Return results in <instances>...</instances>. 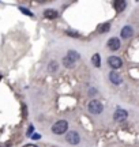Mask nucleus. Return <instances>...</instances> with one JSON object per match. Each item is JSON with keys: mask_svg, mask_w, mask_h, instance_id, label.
I'll return each mask as SVG.
<instances>
[{"mask_svg": "<svg viewBox=\"0 0 139 147\" xmlns=\"http://www.w3.org/2000/svg\"><path fill=\"white\" fill-rule=\"evenodd\" d=\"M19 10H21L22 12H23V14H26V15H29V16H33V14H32V12H30V11H27V8H25V7H21Z\"/></svg>", "mask_w": 139, "mask_h": 147, "instance_id": "15", "label": "nucleus"}, {"mask_svg": "<svg viewBox=\"0 0 139 147\" xmlns=\"http://www.w3.org/2000/svg\"><path fill=\"white\" fill-rule=\"evenodd\" d=\"M109 79H111V82H112L113 84H120L121 82H123L121 76H120L116 71H112V72L109 74Z\"/></svg>", "mask_w": 139, "mask_h": 147, "instance_id": "9", "label": "nucleus"}, {"mask_svg": "<svg viewBox=\"0 0 139 147\" xmlns=\"http://www.w3.org/2000/svg\"><path fill=\"white\" fill-rule=\"evenodd\" d=\"M121 37L123 38H130V37H132V34H134V30H132V27L131 26H124L123 29H121Z\"/></svg>", "mask_w": 139, "mask_h": 147, "instance_id": "10", "label": "nucleus"}, {"mask_svg": "<svg viewBox=\"0 0 139 147\" xmlns=\"http://www.w3.org/2000/svg\"><path fill=\"white\" fill-rule=\"evenodd\" d=\"M78 60H79V53L74 52V51H70L63 57V64H64L65 68H72Z\"/></svg>", "mask_w": 139, "mask_h": 147, "instance_id": "1", "label": "nucleus"}, {"mask_svg": "<svg viewBox=\"0 0 139 147\" xmlns=\"http://www.w3.org/2000/svg\"><path fill=\"white\" fill-rule=\"evenodd\" d=\"M91 63H93L94 67H100V65H101V57H100L98 53H96V55L91 57Z\"/></svg>", "mask_w": 139, "mask_h": 147, "instance_id": "13", "label": "nucleus"}, {"mask_svg": "<svg viewBox=\"0 0 139 147\" xmlns=\"http://www.w3.org/2000/svg\"><path fill=\"white\" fill-rule=\"evenodd\" d=\"M87 110L90 112L91 115H100L102 110H104V106L98 100H91L87 105Z\"/></svg>", "mask_w": 139, "mask_h": 147, "instance_id": "3", "label": "nucleus"}, {"mask_svg": "<svg viewBox=\"0 0 139 147\" xmlns=\"http://www.w3.org/2000/svg\"><path fill=\"white\" fill-rule=\"evenodd\" d=\"M120 45H121V44H120V40L116 38V37H113V38H111V40L108 41V48H109L111 51H113V52H115V51H119V49H120Z\"/></svg>", "mask_w": 139, "mask_h": 147, "instance_id": "7", "label": "nucleus"}, {"mask_svg": "<svg viewBox=\"0 0 139 147\" xmlns=\"http://www.w3.org/2000/svg\"><path fill=\"white\" fill-rule=\"evenodd\" d=\"M108 64H109V67H111V68L119 69V68H121L123 61H121V59L117 57V56H111V57L108 59Z\"/></svg>", "mask_w": 139, "mask_h": 147, "instance_id": "5", "label": "nucleus"}, {"mask_svg": "<svg viewBox=\"0 0 139 147\" xmlns=\"http://www.w3.org/2000/svg\"><path fill=\"white\" fill-rule=\"evenodd\" d=\"M57 68H59V64H57V61L52 60V61L49 63V65H48L49 72H55V71H57Z\"/></svg>", "mask_w": 139, "mask_h": 147, "instance_id": "14", "label": "nucleus"}, {"mask_svg": "<svg viewBox=\"0 0 139 147\" xmlns=\"http://www.w3.org/2000/svg\"><path fill=\"white\" fill-rule=\"evenodd\" d=\"M23 147H37L36 144H26V146H23Z\"/></svg>", "mask_w": 139, "mask_h": 147, "instance_id": "17", "label": "nucleus"}, {"mask_svg": "<svg viewBox=\"0 0 139 147\" xmlns=\"http://www.w3.org/2000/svg\"><path fill=\"white\" fill-rule=\"evenodd\" d=\"M109 29H111V23H109V22H105V23H101V25L97 26V32L104 34V33H107Z\"/></svg>", "mask_w": 139, "mask_h": 147, "instance_id": "12", "label": "nucleus"}, {"mask_svg": "<svg viewBox=\"0 0 139 147\" xmlns=\"http://www.w3.org/2000/svg\"><path fill=\"white\" fill-rule=\"evenodd\" d=\"M67 129H68V123L65 120H59L52 125V132L56 135H63L64 132H67Z\"/></svg>", "mask_w": 139, "mask_h": 147, "instance_id": "2", "label": "nucleus"}, {"mask_svg": "<svg viewBox=\"0 0 139 147\" xmlns=\"http://www.w3.org/2000/svg\"><path fill=\"white\" fill-rule=\"evenodd\" d=\"M67 34H68V36H72V37H79V34H78V33H71V32H67Z\"/></svg>", "mask_w": 139, "mask_h": 147, "instance_id": "16", "label": "nucleus"}, {"mask_svg": "<svg viewBox=\"0 0 139 147\" xmlns=\"http://www.w3.org/2000/svg\"><path fill=\"white\" fill-rule=\"evenodd\" d=\"M113 7H115V10L117 11V12H121L127 7V1H124V0H116V1H113Z\"/></svg>", "mask_w": 139, "mask_h": 147, "instance_id": "8", "label": "nucleus"}, {"mask_svg": "<svg viewBox=\"0 0 139 147\" xmlns=\"http://www.w3.org/2000/svg\"><path fill=\"white\" fill-rule=\"evenodd\" d=\"M44 16L48 19H55V18H57V11L53 8H48V10L44 11Z\"/></svg>", "mask_w": 139, "mask_h": 147, "instance_id": "11", "label": "nucleus"}, {"mask_svg": "<svg viewBox=\"0 0 139 147\" xmlns=\"http://www.w3.org/2000/svg\"><path fill=\"white\" fill-rule=\"evenodd\" d=\"M127 117H128V113H127L124 109H120V108L116 109L115 115H113V119H115L116 121H124Z\"/></svg>", "mask_w": 139, "mask_h": 147, "instance_id": "6", "label": "nucleus"}, {"mask_svg": "<svg viewBox=\"0 0 139 147\" xmlns=\"http://www.w3.org/2000/svg\"><path fill=\"white\" fill-rule=\"evenodd\" d=\"M65 140L70 143V144H79L80 142V136L78 132L75 131H70L67 132V136H65Z\"/></svg>", "mask_w": 139, "mask_h": 147, "instance_id": "4", "label": "nucleus"}]
</instances>
